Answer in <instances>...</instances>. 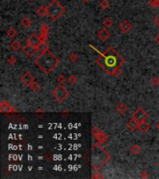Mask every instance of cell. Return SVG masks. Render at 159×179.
<instances>
[{"label":"cell","instance_id":"6da1fadb","mask_svg":"<svg viewBox=\"0 0 159 179\" xmlns=\"http://www.w3.org/2000/svg\"><path fill=\"white\" fill-rule=\"evenodd\" d=\"M103 55L104 66L103 69L108 75L112 76L114 70L116 68H121V66L126 62V61L121 57V55L112 47L108 48L103 53Z\"/></svg>","mask_w":159,"mask_h":179},{"label":"cell","instance_id":"7a4b0ae2","mask_svg":"<svg viewBox=\"0 0 159 179\" xmlns=\"http://www.w3.org/2000/svg\"><path fill=\"white\" fill-rule=\"evenodd\" d=\"M91 165L95 171H99L111 159V154L106 151L100 143H96L91 146L90 151Z\"/></svg>","mask_w":159,"mask_h":179},{"label":"cell","instance_id":"3957f363","mask_svg":"<svg viewBox=\"0 0 159 179\" xmlns=\"http://www.w3.org/2000/svg\"><path fill=\"white\" fill-rule=\"evenodd\" d=\"M34 64L40 68L44 73L50 74L54 70L55 67L60 64V60L50 51L43 52L36 59H34Z\"/></svg>","mask_w":159,"mask_h":179},{"label":"cell","instance_id":"277c9868","mask_svg":"<svg viewBox=\"0 0 159 179\" xmlns=\"http://www.w3.org/2000/svg\"><path fill=\"white\" fill-rule=\"evenodd\" d=\"M47 16L50 18L52 21H57L64 14L65 8L61 5L58 0H52V1L47 6Z\"/></svg>","mask_w":159,"mask_h":179},{"label":"cell","instance_id":"5b68a950","mask_svg":"<svg viewBox=\"0 0 159 179\" xmlns=\"http://www.w3.org/2000/svg\"><path fill=\"white\" fill-rule=\"evenodd\" d=\"M51 94L53 95V97L55 98V100L59 103H63L70 95L69 91H67V89L64 88L63 85H59L58 87L55 88L52 91Z\"/></svg>","mask_w":159,"mask_h":179},{"label":"cell","instance_id":"8992f818","mask_svg":"<svg viewBox=\"0 0 159 179\" xmlns=\"http://www.w3.org/2000/svg\"><path fill=\"white\" fill-rule=\"evenodd\" d=\"M148 117H149L148 113L143 108H141V107H139V108L133 113V115H132V119H136L138 122H141V121H143V120H146Z\"/></svg>","mask_w":159,"mask_h":179},{"label":"cell","instance_id":"52a82bcc","mask_svg":"<svg viewBox=\"0 0 159 179\" xmlns=\"http://www.w3.org/2000/svg\"><path fill=\"white\" fill-rule=\"evenodd\" d=\"M0 111L2 113H16L17 110L13 107L10 103L7 101H2L0 104Z\"/></svg>","mask_w":159,"mask_h":179},{"label":"cell","instance_id":"ba28073f","mask_svg":"<svg viewBox=\"0 0 159 179\" xmlns=\"http://www.w3.org/2000/svg\"><path fill=\"white\" fill-rule=\"evenodd\" d=\"M26 43H27L28 45H31V46L34 47V48L38 49L39 45H40V44L42 43V41H41L40 37H39V35H35V34H33V35H31L30 37H28V39H27V41H26Z\"/></svg>","mask_w":159,"mask_h":179},{"label":"cell","instance_id":"9c48e42d","mask_svg":"<svg viewBox=\"0 0 159 179\" xmlns=\"http://www.w3.org/2000/svg\"><path fill=\"white\" fill-rule=\"evenodd\" d=\"M21 81L23 82L25 86L30 87V85L34 81V77L30 72H26L21 78Z\"/></svg>","mask_w":159,"mask_h":179},{"label":"cell","instance_id":"30bf717a","mask_svg":"<svg viewBox=\"0 0 159 179\" xmlns=\"http://www.w3.org/2000/svg\"><path fill=\"white\" fill-rule=\"evenodd\" d=\"M98 37L100 38V41L105 42L111 37V33H110L106 28H103L98 32Z\"/></svg>","mask_w":159,"mask_h":179},{"label":"cell","instance_id":"8fae6325","mask_svg":"<svg viewBox=\"0 0 159 179\" xmlns=\"http://www.w3.org/2000/svg\"><path fill=\"white\" fill-rule=\"evenodd\" d=\"M23 52L25 53V55L26 56H28V57H33L34 54H35V52H36L37 51V49L36 48H34L33 46H31V45H26V46H24L23 48Z\"/></svg>","mask_w":159,"mask_h":179},{"label":"cell","instance_id":"7c38bea8","mask_svg":"<svg viewBox=\"0 0 159 179\" xmlns=\"http://www.w3.org/2000/svg\"><path fill=\"white\" fill-rule=\"evenodd\" d=\"M132 28V25H131V24L130 22H129V21H127V20H125V21H123L120 24H119V29H120L121 31L123 33H127V32H129L130 31V29Z\"/></svg>","mask_w":159,"mask_h":179},{"label":"cell","instance_id":"4fadbf2b","mask_svg":"<svg viewBox=\"0 0 159 179\" xmlns=\"http://www.w3.org/2000/svg\"><path fill=\"white\" fill-rule=\"evenodd\" d=\"M95 138H96V140H97V142H98V143H100V144H103V143H105L106 141H107L108 135H107V134H106L104 132L100 131V132L95 136Z\"/></svg>","mask_w":159,"mask_h":179},{"label":"cell","instance_id":"5bb4252c","mask_svg":"<svg viewBox=\"0 0 159 179\" xmlns=\"http://www.w3.org/2000/svg\"><path fill=\"white\" fill-rule=\"evenodd\" d=\"M127 127L129 128V129L130 130V131L134 132L135 130L138 129V127H139V122L137 121L136 119H131L129 120V121L127 123Z\"/></svg>","mask_w":159,"mask_h":179},{"label":"cell","instance_id":"9a60e30c","mask_svg":"<svg viewBox=\"0 0 159 179\" xmlns=\"http://www.w3.org/2000/svg\"><path fill=\"white\" fill-rule=\"evenodd\" d=\"M138 129L140 130V132H141V133H146V132H148V130L150 129V124L146 121V120H143V121L139 122Z\"/></svg>","mask_w":159,"mask_h":179},{"label":"cell","instance_id":"2e32d148","mask_svg":"<svg viewBox=\"0 0 159 179\" xmlns=\"http://www.w3.org/2000/svg\"><path fill=\"white\" fill-rule=\"evenodd\" d=\"M116 112L119 113L120 115H124L127 111V105L124 104V103H119V104L116 105Z\"/></svg>","mask_w":159,"mask_h":179},{"label":"cell","instance_id":"e0dca14e","mask_svg":"<svg viewBox=\"0 0 159 179\" xmlns=\"http://www.w3.org/2000/svg\"><path fill=\"white\" fill-rule=\"evenodd\" d=\"M36 14L39 17H45L46 15H47V7L45 6H40L36 8Z\"/></svg>","mask_w":159,"mask_h":179},{"label":"cell","instance_id":"ac0fdd59","mask_svg":"<svg viewBox=\"0 0 159 179\" xmlns=\"http://www.w3.org/2000/svg\"><path fill=\"white\" fill-rule=\"evenodd\" d=\"M21 25L23 26V28H29L30 26L32 25V20H31L29 17H24L21 21Z\"/></svg>","mask_w":159,"mask_h":179},{"label":"cell","instance_id":"d6986e66","mask_svg":"<svg viewBox=\"0 0 159 179\" xmlns=\"http://www.w3.org/2000/svg\"><path fill=\"white\" fill-rule=\"evenodd\" d=\"M10 48L12 49L13 51H17L21 48V42L19 41V40H14V41H12L10 43Z\"/></svg>","mask_w":159,"mask_h":179},{"label":"cell","instance_id":"ffe728a7","mask_svg":"<svg viewBox=\"0 0 159 179\" xmlns=\"http://www.w3.org/2000/svg\"><path fill=\"white\" fill-rule=\"evenodd\" d=\"M7 35H8L10 37H11V38H14V37H16V35H18V31H17L14 27H10V29L8 30Z\"/></svg>","mask_w":159,"mask_h":179},{"label":"cell","instance_id":"44dd1931","mask_svg":"<svg viewBox=\"0 0 159 179\" xmlns=\"http://www.w3.org/2000/svg\"><path fill=\"white\" fill-rule=\"evenodd\" d=\"M100 7L101 10H107L110 7V3H109L108 0H101V2L100 3Z\"/></svg>","mask_w":159,"mask_h":179},{"label":"cell","instance_id":"7402d4cb","mask_svg":"<svg viewBox=\"0 0 159 179\" xmlns=\"http://www.w3.org/2000/svg\"><path fill=\"white\" fill-rule=\"evenodd\" d=\"M130 150H131V152H132V153H133V154L138 155V154L140 153V152L141 148H140V146L139 145L135 144V145H133V146H131Z\"/></svg>","mask_w":159,"mask_h":179},{"label":"cell","instance_id":"603a6c76","mask_svg":"<svg viewBox=\"0 0 159 179\" xmlns=\"http://www.w3.org/2000/svg\"><path fill=\"white\" fill-rule=\"evenodd\" d=\"M48 31H50V26H48L47 24H43L40 27V34H44V35H47Z\"/></svg>","mask_w":159,"mask_h":179},{"label":"cell","instance_id":"cb8c5ba5","mask_svg":"<svg viewBox=\"0 0 159 179\" xmlns=\"http://www.w3.org/2000/svg\"><path fill=\"white\" fill-rule=\"evenodd\" d=\"M103 25L107 28L112 27V26L114 25V21L111 19V18H106V19H104V21H103Z\"/></svg>","mask_w":159,"mask_h":179},{"label":"cell","instance_id":"d4e9b609","mask_svg":"<svg viewBox=\"0 0 159 179\" xmlns=\"http://www.w3.org/2000/svg\"><path fill=\"white\" fill-rule=\"evenodd\" d=\"M30 89L32 90L34 92H36L40 90V85H39L36 81H34L32 84L30 85Z\"/></svg>","mask_w":159,"mask_h":179},{"label":"cell","instance_id":"484cf974","mask_svg":"<svg viewBox=\"0 0 159 179\" xmlns=\"http://www.w3.org/2000/svg\"><path fill=\"white\" fill-rule=\"evenodd\" d=\"M38 50H40L42 52H45V51H50V47H48V45L46 42H42L40 45H39Z\"/></svg>","mask_w":159,"mask_h":179},{"label":"cell","instance_id":"4316f807","mask_svg":"<svg viewBox=\"0 0 159 179\" xmlns=\"http://www.w3.org/2000/svg\"><path fill=\"white\" fill-rule=\"evenodd\" d=\"M148 4L150 7L153 8H159V0H148Z\"/></svg>","mask_w":159,"mask_h":179},{"label":"cell","instance_id":"83f0119b","mask_svg":"<svg viewBox=\"0 0 159 179\" xmlns=\"http://www.w3.org/2000/svg\"><path fill=\"white\" fill-rule=\"evenodd\" d=\"M68 81H69L70 84H74V83H76L78 81V78L74 75H71L69 77V78H68Z\"/></svg>","mask_w":159,"mask_h":179},{"label":"cell","instance_id":"f1b7e54d","mask_svg":"<svg viewBox=\"0 0 159 179\" xmlns=\"http://www.w3.org/2000/svg\"><path fill=\"white\" fill-rule=\"evenodd\" d=\"M122 74H123V72H122L121 68H116V70L114 71V73H113L112 76H114V77H116V78H118V77H121Z\"/></svg>","mask_w":159,"mask_h":179},{"label":"cell","instance_id":"f546056e","mask_svg":"<svg viewBox=\"0 0 159 179\" xmlns=\"http://www.w3.org/2000/svg\"><path fill=\"white\" fill-rule=\"evenodd\" d=\"M69 59L71 62H76L79 59V56L76 54V53H71L70 56H69Z\"/></svg>","mask_w":159,"mask_h":179},{"label":"cell","instance_id":"4dcf8cb0","mask_svg":"<svg viewBox=\"0 0 159 179\" xmlns=\"http://www.w3.org/2000/svg\"><path fill=\"white\" fill-rule=\"evenodd\" d=\"M16 58L14 56H10L8 58V62L10 64V65H14L16 64Z\"/></svg>","mask_w":159,"mask_h":179},{"label":"cell","instance_id":"1f68e13d","mask_svg":"<svg viewBox=\"0 0 159 179\" xmlns=\"http://www.w3.org/2000/svg\"><path fill=\"white\" fill-rule=\"evenodd\" d=\"M100 132V130L98 127H96V126L92 127V129H91V133H92V135H93L94 137H95Z\"/></svg>","mask_w":159,"mask_h":179},{"label":"cell","instance_id":"d6a6232c","mask_svg":"<svg viewBox=\"0 0 159 179\" xmlns=\"http://www.w3.org/2000/svg\"><path fill=\"white\" fill-rule=\"evenodd\" d=\"M151 83L153 86H159V78L158 77H154L151 79Z\"/></svg>","mask_w":159,"mask_h":179},{"label":"cell","instance_id":"836d02e7","mask_svg":"<svg viewBox=\"0 0 159 179\" xmlns=\"http://www.w3.org/2000/svg\"><path fill=\"white\" fill-rule=\"evenodd\" d=\"M39 37H40L41 41L42 42H47L48 40V35H44V34H40V35H39Z\"/></svg>","mask_w":159,"mask_h":179},{"label":"cell","instance_id":"e575fe53","mask_svg":"<svg viewBox=\"0 0 159 179\" xmlns=\"http://www.w3.org/2000/svg\"><path fill=\"white\" fill-rule=\"evenodd\" d=\"M66 80V78H65V77L63 75H61V76H60V77L57 78V81H58V83H60L61 85L63 84V83H64V81Z\"/></svg>","mask_w":159,"mask_h":179},{"label":"cell","instance_id":"d590c367","mask_svg":"<svg viewBox=\"0 0 159 179\" xmlns=\"http://www.w3.org/2000/svg\"><path fill=\"white\" fill-rule=\"evenodd\" d=\"M140 177H141V178H148V177H149V173H148L146 171L141 172V173H140Z\"/></svg>","mask_w":159,"mask_h":179},{"label":"cell","instance_id":"8d00e7d4","mask_svg":"<svg viewBox=\"0 0 159 179\" xmlns=\"http://www.w3.org/2000/svg\"><path fill=\"white\" fill-rule=\"evenodd\" d=\"M91 177L92 178H104V176H101V174H100V173H96V174H94V176H92Z\"/></svg>","mask_w":159,"mask_h":179},{"label":"cell","instance_id":"74e56055","mask_svg":"<svg viewBox=\"0 0 159 179\" xmlns=\"http://www.w3.org/2000/svg\"><path fill=\"white\" fill-rule=\"evenodd\" d=\"M154 24L159 27V14L156 17V19H154Z\"/></svg>","mask_w":159,"mask_h":179},{"label":"cell","instance_id":"f35d334b","mask_svg":"<svg viewBox=\"0 0 159 179\" xmlns=\"http://www.w3.org/2000/svg\"><path fill=\"white\" fill-rule=\"evenodd\" d=\"M154 40H156V42L159 45V34L156 35V38H154Z\"/></svg>","mask_w":159,"mask_h":179},{"label":"cell","instance_id":"ab89813d","mask_svg":"<svg viewBox=\"0 0 159 179\" xmlns=\"http://www.w3.org/2000/svg\"><path fill=\"white\" fill-rule=\"evenodd\" d=\"M81 1H82L83 3H87V2H89L90 0H81Z\"/></svg>","mask_w":159,"mask_h":179},{"label":"cell","instance_id":"60d3db41","mask_svg":"<svg viewBox=\"0 0 159 179\" xmlns=\"http://www.w3.org/2000/svg\"><path fill=\"white\" fill-rule=\"evenodd\" d=\"M156 128L158 129V131H159V121H158V123L156 124Z\"/></svg>","mask_w":159,"mask_h":179},{"label":"cell","instance_id":"b9f144b4","mask_svg":"<svg viewBox=\"0 0 159 179\" xmlns=\"http://www.w3.org/2000/svg\"><path fill=\"white\" fill-rule=\"evenodd\" d=\"M30 1H34V0H30Z\"/></svg>","mask_w":159,"mask_h":179},{"label":"cell","instance_id":"7bdbcfd3","mask_svg":"<svg viewBox=\"0 0 159 179\" xmlns=\"http://www.w3.org/2000/svg\"><path fill=\"white\" fill-rule=\"evenodd\" d=\"M157 165H158V167H159V162H158V164H157Z\"/></svg>","mask_w":159,"mask_h":179}]
</instances>
